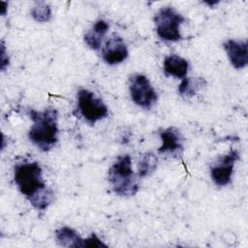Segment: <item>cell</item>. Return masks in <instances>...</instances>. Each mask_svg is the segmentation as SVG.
<instances>
[{
  "label": "cell",
  "mask_w": 248,
  "mask_h": 248,
  "mask_svg": "<svg viewBox=\"0 0 248 248\" xmlns=\"http://www.w3.org/2000/svg\"><path fill=\"white\" fill-rule=\"evenodd\" d=\"M223 48L232 66L236 69H244L248 64V45L246 41L229 39L223 43Z\"/></svg>",
  "instance_id": "9"
},
{
  "label": "cell",
  "mask_w": 248,
  "mask_h": 248,
  "mask_svg": "<svg viewBox=\"0 0 248 248\" xmlns=\"http://www.w3.org/2000/svg\"><path fill=\"white\" fill-rule=\"evenodd\" d=\"M161 146L158 148L160 154H174L182 150L184 138L181 132L175 127H168L159 133Z\"/></svg>",
  "instance_id": "10"
},
{
  "label": "cell",
  "mask_w": 248,
  "mask_h": 248,
  "mask_svg": "<svg viewBox=\"0 0 248 248\" xmlns=\"http://www.w3.org/2000/svg\"><path fill=\"white\" fill-rule=\"evenodd\" d=\"M27 115L33 122L28 131L29 140L44 152L52 149L58 141L57 110L51 107L41 111L29 108Z\"/></svg>",
  "instance_id": "2"
},
{
  "label": "cell",
  "mask_w": 248,
  "mask_h": 248,
  "mask_svg": "<svg viewBox=\"0 0 248 248\" xmlns=\"http://www.w3.org/2000/svg\"><path fill=\"white\" fill-rule=\"evenodd\" d=\"M109 28L108 23L105 19H98L94 22L91 28L84 34L83 41L85 45L93 50H97L102 46L103 39L105 38Z\"/></svg>",
  "instance_id": "12"
},
{
  "label": "cell",
  "mask_w": 248,
  "mask_h": 248,
  "mask_svg": "<svg viewBox=\"0 0 248 248\" xmlns=\"http://www.w3.org/2000/svg\"><path fill=\"white\" fill-rule=\"evenodd\" d=\"M78 111L85 122L94 125L108 115V108L92 91L79 89L77 95Z\"/></svg>",
  "instance_id": "5"
},
{
  "label": "cell",
  "mask_w": 248,
  "mask_h": 248,
  "mask_svg": "<svg viewBox=\"0 0 248 248\" xmlns=\"http://www.w3.org/2000/svg\"><path fill=\"white\" fill-rule=\"evenodd\" d=\"M129 50L123 38L112 34L102 47V58L108 65H117L127 59Z\"/></svg>",
  "instance_id": "8"
},
{
  "label": "cell",
  "mask_w": 248,
  "mask_h": 248,
  "mask_svg": "<svg viewBox=\"0 0 248 248\" xmlns=\"http://www.w3.org/2000/svg\"><path fill=\"white\" fill-rule=\"evenodd\" d=\"M129 92L132 101L144 109L151 108L158 100V95L148 78L142 74H134L129 78Z\"/></svg>",
  "instance_id": "6"
},
{
  "label": "cell",
  "mask_w": 248,
  "mask_h": 248,
  "mask_svg": "<svg viewBox=\"0 0 248 248\" xmlns=\"http://www.w3.org/2000/svg\"><path fill=\"white\" fill-rule=\"evenodd\" d=\"M55 240L59 246L67 248H83V239L76 230L62 226L55 231Z\"/></svg>",
  "instance_id": "13"
},
{
  "label": "cell",
  "mask_w": 248,
  "mask_h": 248,
  "mask_svg": "<svg viewBox=\"0 0 248 248\" xmlns=\"http://www.w3.org/2000/svg\"><path fill=\"white\" fill-rule=\"evenodd\" d=\"M238 159V151L236 149H231L229 153L217 160V162L210 168V177L215 185L223 187L231 182L233 168Z\"/></svg>",
  "instance_id": "7"
},
{
  "label": "cell",
  "mask_w": 248,
  "mask_h": 248,
  "mask_svg": "<svg viewBox=\"0 0 248 248\" xmlns=\"http://www.w3.org/2000/svg\"><path fill=\"white\" fill-rule=\"evenodd\" d=\"M7 11H8V3L5 1H1V8H0L1 16H4L7 14Z\"/></svg>",
  "instance_id": "19"
},
{
  "label": "cell",
  "mask_w": 248,
  "mask_h": 248,
  "mask_svg": "<svg viewBox=\"0 0 248 248\" xmlns=\"http://www.w3.org/2000/svg\"><path fill=\"white\" fill-rule=\"evenodd\" d=\"M205 80L203 78H184L181 79L177 91L183 98L193 97L199 90H201L205 85Z\"/></svg>",
  "instance_id": "14"
},
{
  "label": "cell",
  "mask_w": 248,
  "mask_h": 248,
  "mask_svg": "<svg viewBox=\"0 0 248 248\" xmlns=\"http://www.w3.org/2000/svg\"><path fill=\"white\" fill-rule=\"evenodd\" d=\"M163 70L166 76L182 79L187 77L189 62L177 54H170L165 57L163 61Z\"/></svg>",
  "instance_id": "11"
},
{
  "label": "cell",
  "mask_w": 248,
  "mask_h": 248,
  "mask_svg": "<svg viewBox=\"0 0 248 248\" xmlns=\"http://www.w3.org/2000/svg\"><path fill=\"white\" fill-rule=\"evenodd\" d=\"M158 165L157 156L152 152H146L141 155L138 165V175L140 178L149 176L155 171Z\"/></svg>",
  "instance_id": "15"
},
{
  "label": "cell",
  "mask_w": 248,
  "mask_h": 248,
  "mask_svg": "<svg viewBox=\"0 0 248 248\" xmlns=\"http://www.w3.org/2000/svg\"><path fill=\"white\" fill-rule=\"evenodd\" d=\"M15 183L32 206L45 211L52 202L54 195L43 177V170L38 162H22L14 168Z\"/></svg>",
  "instance_id": "1"
},
{
  "label": "cell",
  "mask_w": 248,
  "mask_h": 248,
  "mask_svg": "<svg viewBox=\"0 0 248 248\" xmlns=\"http://www.w3.org/2000/svg\"><path fill=\"white\" fill-rule=\"evenodd\" d=\"M108 181L112 192L120 197H131L140 189L138 178L132 169L129 154L120 155L108 170Z\"/></svg>",
  "instance_id": "3"
},
{
  "label": "cell",
  "mask_w": 248,
  "mask_h": 248,
  "mask_svg": "<svg viewBox=\"0 0 248 248\" xmlns=\"http://www.w3.org/2000/svg\"><path fill=\"white\" fill-rule=\"evenodd\" d=\"M157 36L166 42H178L182 40L180 26L185 17L172 7H162L153 18Z\"/></svg>",
  "instance_id": "4"
},
{
  "label": "cell",
  "mask_w": 248,
  "mask_h": 248,
  "mask_svg": "<svg viewBox=\"0 0 248 248\" xmlns=\"http://www.w3.org/2000/svg\"><path fill=\"white\" fill-rule=\"evenodd\" d=\"M31 16L40 23L48 22L51 19V8L46 2H36L30 10Z\"/></svg>",
  "instance_id": "16"
},
{
  "label": "cell",
  "mask_w": 248,
  "mask_h": 248,
  "mask_svg": "<svg viewBox=\"0 0 248 248\" xmlns=\"http://www.w3.org/2000/svg\"><path fill=\"white\" fill-rule=\"evenodd\" d=\"M10 64V58L8 56L6 46L4 45V42H1V49H0V69L2 72L6 70V68Z\"/></svg>",
  "instance_id": "18"
},
{
  "label": "cell",
  "mask_w": 248,
  "mask_h": 248,
  "mask_svg": "<svg viewBox=\"0 0 248 248\" xmlns=\"http://www.w3.org/2000/svg\"><path fill=\"white\" fill-rule=\"evenodd\" d=\"M207 6H209V7H213L214 5H217L219 2L218 1H205L204 2Z\"/></svg>",
  "instance_id": "20"
},
{
  "label": "cell",
  "mask_w": 248,
  "mask_h": 248,
  "mask_svg": "<svg viewBox=\"0 0 248 248\" xmlns=\"http://www.w3.org/2000/svg\"><path fill=\"white\" fill-rule=\"evenodd\" d=\"M108 247V245L101 240V238L95 233L92 232L88 237L83 239V248H102Z\"/></svg>",
  "instance_id": "17"
}]
</instances>
